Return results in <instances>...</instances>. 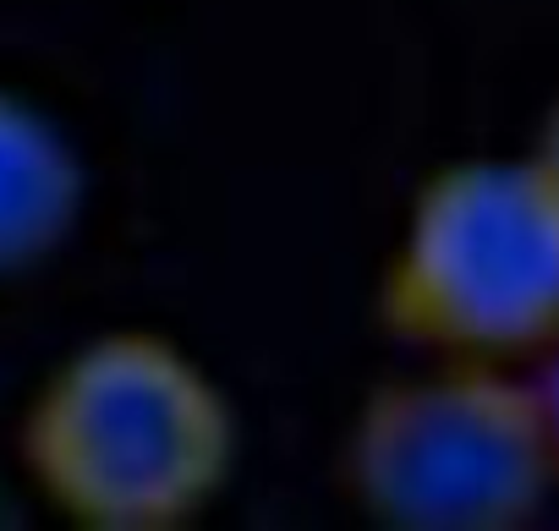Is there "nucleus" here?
Segmentation results:
<instances>
[{
	"mask_svg": "<svg viewBox=\"0 0 559 531\" xmlns=\"http://www.w3.org/2000/svg\"><path fill=\"white\" fill-rule=\"evenodd\" d=\"M17 455L34 493L83 531H176L225 493L236 411L187 346L110 329L45 373Z\"/></svg>",
	"mask_w": 559,
	"mask_h": 531,
	"instance_id": "1",
	"label": "nucleus"
},
{
	"mask_svg": "<svg viewBox=\"0 0 559 531\" xmlns=\"http://www.w3.org/2000/svg\"><path fill=\"white\" fill-rule=\"evenodd\" d=\"M384 329L433 362L521 367L559 335V203L532 159L433 170L379 280Z\"/></svg>",
	"mask_w": 559,
	"mask_h": 531,
	"instance_id": "2",
	"label": "nucleus"
},
{
	"mask_svg": "<svg viewBox=\"0 0 559 531\" xmlns=\"http://www.w3.org/2000/svg\"><path fill=\"white\" fill-rule=\"evenodd\" d=\"M341 460L357 509L395 531H515L559 487L532 378L499 362L373 389Z\"/></svg>",
	"mask_w": 559,
	"mask_h": 531,
	"instance_id": "3",
	"label": "nucleus"
},
{
	"mask_svg": "<svg viewBox=\"0 0 559 531\" xmlns=\"http://www.w3.org/2000/svg\"><path fill=\"white\" fill-rule=\"evenodd\" d=\"M83 159L67 132L17 94H0V280L45 263L83 219Z\"/></svg>",
	"mask_w": 559,
	"mask_h": 531,
	"instance_id": "4",
	"label": "nucleus"
},
{
	"mask_svg": "<svg viewBox=\"0 0 559 531\" xmlns=\"http://www.w3.org/2000/svg\"><path fill=\"white\" fill-rule=\"evenodd\" d=\"M537 373H532V395H537V411H543V433H548V449H554V471H559V335L532 357Z\"/></svg>",
	"mask_w": 559,
	"mask_h": 531,
	"instance_id": "5",
	"label": "nucleus"
},
{
	"mask_svg": "<svg viewBox=\"0 0 559 531\" xmlns=\"http://www.w3.org/2000/svg\"><path fill=\"white\" fill-rule=\"evenodd\" d=\"M532 165H537V176L548 181V192H554V203H559V105L548 110V121H543V132H537Z\"/></svg>",
	"mask_w": 559,
	"mask_h": 531,
	"instance_id": "6",
	"label": "nucleus"
}]
</instances>
